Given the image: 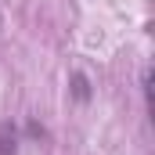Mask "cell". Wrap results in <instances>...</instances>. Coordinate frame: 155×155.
<instances>
[{"label": "cell", "mask_w": 155, "mask_h": 155, "mask_svg": "<svg viewBox=\"0 0 155 155\" xmlns=\"http://www.w3.org/2000/svg\"><path fill=\"white\" fill-rule=\"evenodd\" d=\"M141 90H144V105H148V112H152V69H144V76H141Z\"/></svg>", "instance_id": "3"}, {"label": "cell", "mask_w": 155, "mask_h": 155, "mask_svg": "<svg viewBox=\"0 0 155 155\" xmlns=\"http://www.w3.org/2000/svg\"><path fill=\"white\" fill-rule=\"evenodd\" d=\"M72 94H76L79 101H90V83H87V76H83V72H76V76H72Z\"/></svg>", "instance_id": "2"}, {"label": "cell", "mask_w": 155, "mask_h": 155, "mask_svg": "<svg viewBox=\"0 0 155 155\" xmlns=\"http://www.w3.org/2000/svg\"><path fill=\"white\" fill-rule=\"evenodd\" d=\"M18 152V130L11 123H0V155H15Z\"/></svg>", "instance_id": "1"}]
</instances>
